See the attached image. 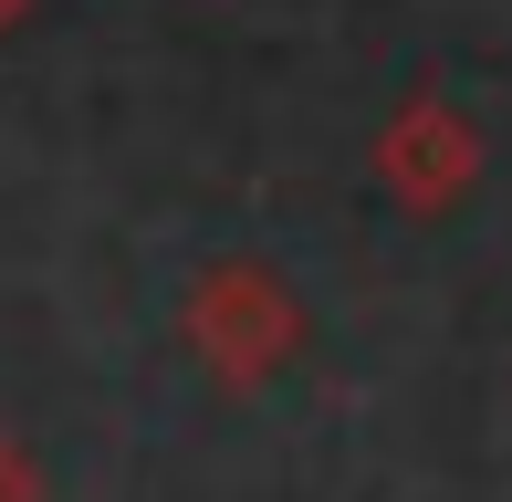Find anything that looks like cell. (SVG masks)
<instances>
[{
    "label": "cell",
    "instance_id": "cell-1",
    "mask_svg": "<svg viewBox=\"0 0 512 502\" xmlns=\"http://www.w3.org/2000/svg\"><path fill=\"white\" fill-rule=\"evenodd\" d=\"M0 21H11V11H0Z\"/></svg>",
    "mask_w": 512,
    "mask_h": 502
}]
</instances>
